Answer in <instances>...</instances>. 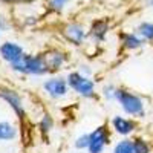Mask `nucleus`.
<instances>
[{
    "instance_id": "f257e3e1",
    "label": "nucleus",
    "mask_w": 153,
    "mask_h": 153,
    "mask_svg": "<svg viewBox=\"0 0 153 153\" xmlns=\"http://www.w3.org/2000/svg\"><path fill=\"white\" fill-rule=\"evenodd\" d=\"M121 109L124 110L126 115H129L132 118H143L146 115V104L141 97L135 95L133 92H129L123 87L117 89V100Z\"/></svg>"
},
{
    "instance_id": "f03ea898",
    "label": "nucleus",
    "mask_w": 153,
    "mask_h": 153,
    "mask_svg": "<svg viewBox=\"0 0 153 153\" xmlns=\"http://www.w3.org/2000/svg\"><path fill=\"white\" fill-rule=\"evenodd\" d=\"M11 69L22 75H45L49 72L43 55H31L25 54L20 60L11 63Z\"/></svg>"
},
{
    "instance_id": "7ed1b4c3",
    "label": "nucleus",
    "mask_w": 153,
    "mask_h": 153,
    "mask_svg": "<svg viewBox=\"0 0 153 153\" xmlns=\"http://www.w3.org/2000/svg\"><path fill=\"white\" fill-rule=\"evenodd\" d=\"M68 84L75 94L83 98H94L95 97V83L91 76L83 75L80 71H74L68 75Z\"/></svg>"
},
{
    "instance_id": "20e7f679",
    "label": "nucleus",
    "mask_w": 153,
    "mask_h": 153,
    "mask_svg": "<svg viewBox=\"0 0 153 153\" xmlns=\"http://www.w3.org/2000/svg\"><path fill=\"white\" fill-rule=\"evenodd\" d=\"M110 141V135L106 126H100L95 130H92L89 133V147L87 152L89 153H103L106 146Z\"/></svg>"
},
{
    "instance_id": "39448f33",
    "label": "nucleus",
    "mask_w": 153,
    "mask_h": 153,
    "mask_svg": "<svg viewBox=\"0 0 153 153\" xmlns=\"http://www.w3.org/2000/svg\"><path fill=\"white\" fill-rule=\"evenodd\" d=\"M0 98H2L5 103L12 109V112H14L20 120H23L25 117H26L23 100H22V97H20L16 91L8 89V87H0Z\"/></svg>"
},
{
    "instance_id": "423d86ee",
    "label": "nucleus",
    "mask_w": 153,
    "mask_h": 153,
    "mask_svg": "<svg viewBox=\"0 0 153 153\" xmlns=\"http://www.w3.org/2000/svg\"><path fill=\"white\" fill-rule=\"evenodd\" d=\"M43 89L46 91V94L54 98V100H58V98H63L68 92H69V84H68V80L66 78H61V76H52L45 81L43 84Z\"/></svg>"
},
{
    "instance_id": "0eeeda50",
    "label": "nucleus",
    "mask_w": 153,
    "mask_h": 153,
    "mask_svg": "<svg viewBox=\"0 0 153 153\" xmlns=\"http://www.w3.org/2000/svg\"><path fill=\"white\" fill-rule=\"evenodd\" d=\"M63 37H65L71 45L81 46L87 38V32L84 31V28L81 26V25L71 23V25H68V26H65V29H63Z\"/></svg>"
},
{
    "instance_id": "6e6552de",
    "label": "nucleus",
    "mask_w": 153,
    "mask_h": 153,
    "mask_svg": "<svg viewBox=\"0 0 153 153\" xmlns=\"http://www.w3.org/2000/svg\"><path fill=\"white\" fill-rule=\"evenodd\" d=\"M42 55H43V60L46 63L49 72L61 69L68 61L66 52H63V51H60V49H49V51H46V52H43Z\"/></svg>"
},
{
    "instance_id": "1a4fd4ad",
    "label": "nucleus",
    "mask_w": 153,
    "mask_h": 153,
    "mask_svg": "<svg viewBox=\"0 0 153 153\" xmlns=\"http://www.w3.org/2000/svg\"><path fill=\"white\" fill-rule=\"evenodd\" d=\"M110 124H112L113 132L121 135V136H129L136 129V123L132 118H126V117H121V115H115L110 121Z\"/></svg>"
},
{
    "instance_id": "9d476101",
    "label": "nucleus",
    "mask_w": 153,
    "mask_h": 153,
    "mask_svg": "<svg viewBox=\"0 0 153 153\" xmlns=\"http://www.w3.org/2000/svg\"><path fill=\"white\" fill-rule=\"evenodd\" d=\"M25 55V51L20 45L14 43V42H5L0 45V57L5 61H8L9 65L14 63L17 60H20Z\"/></svg>"
},
{
    "instance_id": "9b49d317",
    "label": "nucleus",
    "mask_w": 153,
    "mask_h": 153,
    "mask_svg": "<svg viewBox=\"0 0 153 153\" xmlns=\"http://www.w3.org/2000/svg\"><path fill=\"white\" fill-rule=\"evenodd\" d=\"M109 34V23L106 20H95L91 26L87 37L94 40L95 43H103Z\"/></svg>"
},
{
    "instance_id": "f8f14e48",
    "label": "nucleus",
    "mask_w": 153,
    "mask_h": 153,
    "mask_svg": "<svg viewBox=\"0 0 153 153\" xmlns=\"http://www.w3.org/2000/svg\"><path fill=\"white\" fill-rule=\"evenodd\" d=\"M121 43L127 51H138L146 45V40L136 32H124L121 34Z\"/></svg>"
},
{
    "instance_id": "ddd939ff",
    "label": "nucleus",
    "mask_w": 153,
    "mask_h": 153,
    "mask_svg": "<svg viewBox=\"0 0 153 153\" xmlns=\"http://www.w3.org/2000/svg\"><path fill=\"white\" fill-rule=\"evenodd\" d=\"M17 136V129L9 121H0V141H12Z\"/></svg>"
},
{
    "instance_id": "4468645a",
    "label": "nucleus",
    "mask_w": 153,
    "mask_h": 153,
    "mask_svg": "<svg viewBox=\"0 0 153 153\" xmlns=\"http://www.w3.org/2000/svg\"><path fill=\"white\" fill-rule=\"evenodd\" d=\"M136 34H139L146 42H153V23L152 22H143L139 23L136 29H135Z\"/></svg>"
},
{
    "instance_id": "2eb2a0df",
    "label": "nucleus",
    "mask_w": 153,
    "mask_h": 153,
    "mask_svg": "<svg viewBox=\"0 0 153 153\" xmlns=\"http://www.w3.org/2000/svg\"><path fill=\"white\" fill-rule=\"evenodd\" d=\"M113 153H136L133 139H123V141L117 143V146L113 147Z\"/></svg>"
},
{
    "instance_id": "dca6fc26",
    "label": "nucleus",
    "mask_w": 153,
    "mask_h": 153,
    "mask_svg": "<svg viewBox=\"0 0 153 153\" xmlns=\"http://www.w3.org/2000/svg\"><path fill=\"white\" fill-rule=\"evenodd\" d=\"M133 146H135V152L136 153H152V146L144 138H135L133 139Z\"/></svg>"
},
{
    "instance_id": "f3484780",
    "label": "nucleus",
    "mask_w": 153,
    "mask_h": 153,
    "mask_svg": "<svg viewBox=\"0 0 153 153\" xmlns=\"http://www.w3.org/2000/svg\"><path fill=\"white\" fill-rule=\"evenodd\" d=\"M52 127H54V120H52V117L51 115H48V113H45L43 117H42V120H40V123H38V129L42 130V133H49L51 130H52Z\"/></svg>"
},
{
    "instance_id": "a211bd4d",
    "label": "nucleus",
    "mask_w": 153,
    "mask_h": 153,
    "mask_svg": "<svg viewBox=\"0 0 153 153\" xmlns=\"http://www.w3.org/2000/svg\"><path fill=\"white\" fill-rule=\"evenodd\" d=\"M117 89H118V87H115L113 84L104 86V89H103V97H104L106 100H109V101H115V100H117Z\"/></svg>"
},
{
    "instance_id": "6ab92c4d",
    "label": "nucleus",
    "mask_w": 153,
    "mask_h": 153,
    "mask_svg": "<svg viewBox=\"0 0 153 153\" xmlns=\"http://www.w3.org/2000/svg\"><path fill=\"white\" fill-rule=\"evenodd\" d=\"M87 147H89V133H84L80 138H76V141H75L76 150H87Z\"/></svg>"
},
{
    "instance_id": "aec40b11",
    "label": "nucleus",
    "mask_w": 153,
    "mask_h": 153,
    "mask_svg": "<svg viewBox=\"0 0 153 153\" xmlns=\"http://www.w3.org/2000/svg\"><path fill=\"white\" fill-rule=\"evenodd\" d=\"M68 2H69V0H49V6L52 8V9L60 11V9L65 8V5H66Z\"/></svg>"
},
{
    "instance_id": "412c9836",
    "label": "nucleus",
    "mask_w": 153,
    "mask_h": 153,
    "mask_svg": "<svg viewBox=\"0 0 153 153\" xmlns=\"http://www.w3.org/2000/svg\"><path fill=\"white\" fill-rule=\"evenodd\" d=\"M144 3H146L149 8H153V0H144Z\"/></svg>"
},
{
    "instance_id": "4be33fe9",
    "label": "nucleus",
    "mask_w": 153,
    "mask_h": 153,
    "mask_svg": "<svg viewBox=\"0 0 153 153\" xmlns=\"http://www.w3.org/2000/svg\"><path fill=\"white\" fill-rule=\"evenodd\" d=\"M2 2H6V3H17V2H23V0H2Z\"/></svg>"
},
{
    "instance_id": "5701e85b",
    "label": "nucleus",
    "mask_w": 153,
    "mask_h": 153,
    "mask_svg": "<svg viewBox=\"0 0 153 153\" xmlns=\"http://www.w3.org/2000/svg\"><path fill=\"white\" fill-rule=\"evenodd\" d=\"M5 25H6V23L3 22V19H2V17H0V29H3V28H5Z\"/></svg>"
},
{
    "instance_id": "b1692460",
    "label": "nucleus",
    "mask_w": 153,
    "mask_h": 153,
    "mask_svg": "<svg viewBox=\"0 0 153 153\" xmlns=\"http://www.w3.org/2000/svg\"><path fill=\"white\" fill-rule=\"evenodd\" d=\"M0 31H2V29H0Z\"/></svg>"
}]
</instances>
